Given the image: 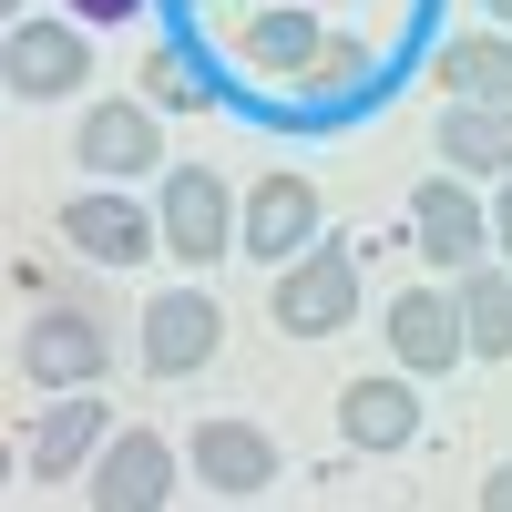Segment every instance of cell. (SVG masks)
Wrapping results in <instances>:
<instances>
[{
  "instance_id": "obj_12",
  "label": "cell",
  "mask_w": 512,
  "mask_h": 512,
  "mask_svg": "<svg viewBox=\"0 0 512 512\" xmlns=\"http://www.w3.org/2000/svg\"><path fill=\"white\" fill-rule=\"evenodd\" d=\"M93 492L103 512H154V502H175V441H154V431H123L103 461H93Z\"/></svg>"
},
{
  "instance_id": "obj_1",
  "label": "cell",
  "mask_w": 512,
  "mask_h": 512,
  "mask_svg": "<svg viewBox=\"0 0 512 512\" xmlns=\"http://www.w3.org/2000/svg\"><path fill=\"white\" fill-rule=\"evenodd\" d=\"M349 318H359V246L318 236L308 256L277 267V328L287 338H328V328H349Z\"/></svg>"
},
{
  "instance_id": "obj_16",
  "label": "cell",
  "mask_w": 512,
  "mask_h": 512,
  "mask_svg": "<svg viewBox=\"0 0 512 512\" xmlns=\"http://www.w3.org/2000/svg\"><path fill=\"white\" fill-rule=\"evenodd\" d=\"M441 164L451 175H512V103H451L441 113Z\"/></svg>"
},
{
  "instance_id": "obj_20",
  "label": "cell",
  "mask_w": 512,
  "mask_h": 512,
  "mask_svg": "<svg viewBox=\"0 0 512 512\" xmlns=\"http://www.w3.org/2000/svg\"><path fill=\"white\" fill-rule=\"evenodd\" d=\"M144 93H154V103H216V82L195 72V52H185V41H164V52L144 62Z\"/></svg>"
},
{
  "instance_id": "obj_10",
  "label": "cell",
  "mask_w": 512,
  "mask_h": 512,
  "mask_svg": "<svg viewBox=\"0 0 512 512\" xmlns=\"http://www.w3.org/2000/svg\"><path fill=\"white\" fill-rule=\"evenodd\" d=\"M195 482L226 492V502L277 492V441L256 431V420H195Z\"/></svg>"
},
{
  "instance_id": "obj_4",
  "label": "cell",
  "mask_w": 512,
  "mask_h": 512,
  "mask_svg": "<svg viewBox=\"0 0 512 512\" xmlns=\"http://www.w3.org/2000/svg\"><path fill=\"white\" fill-rule=\"evenodd\" d=\"M410 236H420V256H431L441 277H461V267H482V246H492V205L472 195V175H431L410 195Z\"/></svg>"
},
{
  "instance_id": "obj_7",
  "label": "cell",
  "mask_w": 512,
  "mask_h": 512,
  "mask_svg": "<svg viewBox=\"0 0 512 512\" xmlns=\"http://www.w3.org/2000/svg\"><path fill=\"white\" fill-rule=\"evenodd\" d=\"M82 72H93V41H82V21H11V41H0V82H11L21 103L72 93Z\"/></svg>"
},
{
  "instance_id": "obj_2",
  "label": "cell",
  "mask_w": 512,
  "mask_h": 512,
  "mask_svg": "<svg viewBox=\"0 0 512 512\" xmlns=\"http://www.w3.org/2000/svg\"><path fill=\"white\" fill-rule=\"evenodd\" d=\"M154 216H164V246H175L185 267H216V256L236 246V195H226L216 164H175L164 195H154Z\"/></svg>"
},
{
  "instance_id": "obj_23",
  "label": "cell",
  "mask_w": 512,
  "mask_h": 512,
  "mask_svg": "<svg viewBox=\"0 0 512 512\" xmlns=\"http://www.w3.org/2000/svg\"><path fill=\"white\" fill-rule=\"evenodd\" d=\"M482 512H512V461H502V472L482 482Z\"/></svg>"
},
{
  "instance_id": "obj_5",
  "label": "cell",
  "mask_w": 512,
  "mask_h": 512,
  "mask_svg": "<svg viewBox=\"0 0 512 512\" xmlns=\"http://www.w3.org/2000/svg\"><path fill=\"white\" fill-rule=\"evenodd\" d=\"M390 359L410 369V379H451V359H472V328H461V297L451 287H410V297H390Z\"/></svg>"
},
{
  "instance_id": "obj_14",
  "label": "cell",
  "mask_w": 512,
  "mask_h": 512,
  "mask_svg": "<svg viewBox=\"0 0 512 512\" xmlns=\"http://www.w3.org/2000/svg\"><path fill=\"white\" fill-rule=\"evenodd\" d=\"M72 154L93 164L103 185L154 175V113H144V103H103V113H82V144H72Z\"/></svg>"
},
{
  "instance_id": "obj_8",
  "label": "cell",
  "mask_w": 512,
  "mask_h": 512,
  "mask_svg": "<svg viewBox=\"0 0 512 512\" xmlns=\"http://www.w3.org/2000/svg\"><path fill=\"white\" fill-rule=\"evenodd\" d=\"M216 338H226V308L205 287H164L154 308H144V369L154 379H195L205 359H216Z\"/></svg>"
},
{
  "instance_id": "obj_24",
  "label": "cell",
  "mask_w": 512,
  "mask_h": 512,
  "mask_svg": "<svg viewBox=\"0 0 512 512\" xmlns=\"http://www.w3.org/2000/svg\"><path fill=\"white\" fill-rule=\"evenodd\" d=\"M482 11H492V21H512V0H482Z\"/></svg>"
},
{
  "instance_id": "obj_13",
  "label": "cell",
  "mask_w": 512,
  "mask_h": 512,
  "mask_svg": "<svg viewBox=\"0 0 512 512\" xmlns=\"http://www.w3.org/2000/svg\"><path fill=\"white\" fill-rule=\"evenodd\" d=\"M318 52H328V31L297 11V0H256V21H246V62L267 72V82H308Z\"/></svg>"
},
{
  "instance_id": "obj_21",
  "label": "cell",
  "mask_w": 512,
  "mask_h": 512,
  "mask_svg": "<svg viewBox=\"0 0 512 512\" xmlns=\"http://www.w3.org/2000/svg\"><path fill=\"white\" fill-rule=\"evenodd\" d=\"M144 0H72V21H134Z\"/></svg>"
},
{
  "instance_id": "obj_22",
  "label": "cell",
  "mask_w": 512,
  "mask_h": 512,
  "mask_svg": "<svg viewBox=\"0 0 512 512\" xmlns=\"http://www.w3.org/2000/svg\"><path fill=\"white\" fill-rule=\"evenodd\" d=\"M492 246H502V267H512V185L492 195Z\"/></svg>"
},
{
  "instance_id": "obj_3",
  "label": "cell",
  "mask_w": 512,
  "mask_h": 512,
  "mask_svg": "<svg viewBox=\"0 0 512 512\" xmlns=\"http://www.w3.org/2000/svg\"><path fill=\"white\" fill-rule=\"evenodd\" d=\"M113 369V338L93 308H41L21 328V379L31 390H93V379Z\"/></svg>"
},
{
  "instance_id": "obj_19",
  "label": "cell",
  "mask_w": 512,
  "mask_h": 512,
  "mask_svg": "<svg viewBox=\"0 0 512 512\" xmlns=\"http://www.w3.org/2000/svg\"><path fill=\"white\" fill-rule=\"evenodd\" d=\"M349 93H369V52H359V41H328V52L308 62V103L328 113V103H349Z\"/></svg>"
},
{
  "instance_id": "obj_18",
  "label": "cell",
  "mask_w": 512,
  "mask_h": 512,
  "mask_svg": "<svg viewBox=\"0 0 512 512\" xmlns=\"http://www.w3.org/2000/svg\"><path fill=\"white\" fill-rule=\"evenodd\" d=\"M451 297H461V328H472V359H512V267H461L451 277Z\"/></svg>"
},
{
  "instance_id": "obj_11",
  "label": "cell",
  "mask_w": 512,
  "mask_h": 512,
  "mask_svg": "<svg viewBox=\"0 0 512 512\" xmlns=\"http://www.w3.org/2000/svg\"><path fill=\"white\" fill-rule=\"evenodd\" d=\"M338 431H349V451H410V441H420V390H410V369L349 379V390H338Z\"/></svg>"
},
{
  "instance_id": "obj_17",
  "label": "cell",
  "mask_w": 512,
  "mask_h": 512,
  "mask_svg": "<svg viewBox=\"0 0 512 512\" xmlns=\"http://www.w3.org/2000/svg\"><path fill=\"white\" fill-rule=\"evenodd\" d=\"M82 451H103V400H52L41 410V431H31V482H72L82 472Z\"/></svg>"
},
{
  "instance_id": "obj_15",
  "label": "cell",
  "mask_w": 512,
  "mask_h": 512,
  "mask_svg": "<svg viewBox=\"0 0 512 512\" xmlns=\"http://www.w3.org/2000/svg\"><path fill=\"white\" fill-rule=\"evenodd\" d=\"M441 93L451 103H512V31H451L441 41Z\"/></svg>"
},
{
  "instance_id": "obj_6",
  "label": "cell",
  "mask_w": 512,
  "mask_h": 512,
  "mask_svg": "<svg viewBox=\"0 0 512 512\" xmlns=\"http://www.w3.org/2000/svg\"><path fill=\"white\" fill-rule=\"evenodd\" d=\"M236 246H246L267 277L287 267V256H308V246H318V185H308V175H267V185L236 205Z\"/></svg>"
},
{
  "instance_id": "obj_9",
  "label": "cell",
  "mask_w": 512,
  "mask_h": 512,
  "mask_svg": "<svg viewBox=\"0 0 512 512\" xmlns=\"http://www.w3.org/2000/svg\"><path fill=\"white\" fill-rule=\"evenodd\" d=\"M62 236H72V256H93V267H144L164 246V216H144L134 195H72Z\"/></svg>"
}]
</instances>
